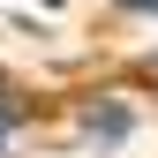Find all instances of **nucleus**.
<instances>
[{
  "label": "nucleus",
  "instance_id": "f257e3e1",
  "mask_svg": "<svg viewBox=\"0 0 158 158\" xmlns=\"http://www.w3.org/2000/svg\"><path fill=\"white\" fill-rule=\"evenodd\" d=\"M90 135H106V143H121V135H128V113H121V106H106V113H90Z\"/></svg>",
  "mask_w": 158,
  "mask_h": 158
},
{
  "label": "nucleus",
  "instance_id": "f03ea898",
  "mask_svg": "<svg viewBox=\"0 0 158 158\" xmlns=\"http://www.w3.org/2000/svg\"><path fill=\"white\" fill-rule=\"evenodd\" d=\"M121 8H143V15H158V0H121Z\"/></svg>",
  "mask_w": 158,
  "mask_h": 158
},
{
  "label": "nucleus",
  "instance_id": "7ed1b4c3",
  "mask_svg": "<svg viewBox=\"0 0 158 158\" xmlns=\"http://www.w3.org/2000/svg\"><path fill=\"white\" fill-rule=\"evenodd\" d=\"M0 135H8V128H0Z\"/></svg>",
  "mask_w": 158,
  "mask_h": 158
}]
</instances>
